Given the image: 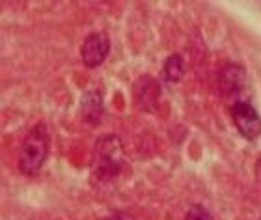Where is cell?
I'll list each match as a JSON object with an SVG mask.
<instances>
[{
  "label": "cell",
  "mask_w": 261,
  "mask_h": 220,
  "mask_svg": "<svg viewBox=\"0 0 261 220\" xmlns=\"http://www.w3.org/2000/svg\"><path fill=\"white\" fill-rule=\"evenodd\" d=\"M185 75V62L179 52L170 54L163 64V78L170 84L181 82V78Z\"/></svg>",
  "instance_id": "8"
},
{
  "label": "cell",
  "mask_w": 261,
  "mask_h": 220,
  "mask_svg": "<svg viewBox=\"0 0 261 220\" xmlns=\"http://www.w3.org/2000/svg\"><path fill=\"white\" fill-rule=\"evenodd\" d=\"M50 149V132L45 123H36L28 131L21 144V153H19V172L22 176L34 177L38 176L39 170L43 168L45 160L49 157Z\"/></svg>",
  "instance_id": "2"
},
{
  "label": "cell",
  "mask_w": 261,
  "mask_h": 220,
  "mask_svg": "<svg viewBox=\"0 0 261 220\" xmlns=\"http://www.w3.org/2000/svg\"><path fill=\"white\" fill-rule=\"evenodd\" d=\"M228 110L241 136L246 140H256L261 136V116L252 103H237L228 106Z\"/></svg>",
  "instance_id": "4"
},
{
  "label": "cell",
  "mask_w": 261,
  "mask_h": 220,
  "mask_svg": "<svg viewBox=\"0 0 261 220\" xmlns=\"http://www.w3.org/2000/svg\"><path fill=\"white\" fill-rule=\"evenodd\" d=\"M110 52V38L107 32H90L82 41L81 47V58L82 64L90 69L99 67L107 60Z\"/></svg>",
  "instance_id": "5"
},
{
  "label": "cell",
  "mask_w": 261,
  "mask_h": 220,
  "mask_svg": "<svg viewBox=\"0 0 261 220\" xmlns=\"http://www.w3.org/2000/svg\"><path fill=\"white\" fill-rule=\"evenodd\" d=\"M133 101L140 112H155L161 101V84L149 75H142L133 84Z\"/></svg>",
  "instance_id": "6"
},
{
  "label": "cell",
  "mask_w": 261,
  "mask_h": 220,
  "mask_svg": "<svg viewBox=\"0 0 261 220\" xmlns=\"http://www.w3.org/2000/svg\"><path fill=\"white\" fill-rule=\"evenodd\" d=\"M218 92L228 106L237 105V103H250L252 86L246 75V69L241 64L228 62L220 67L217 77Z\"/></svg>",
  "instance_id": "3"
},
{
  "label": "cell",
  "mask_w": 261,
  "mask_h": 220,
  "mask_svg": "<svg viewBox=\"0 0 261 220\" xmlns=\"http://www.w3.org/2000/svg\"><path fill=\"white\" fill-rule=\"evenodd\" d=\"M185 220H215V218H213V215L209 213L207 207H203L200 204H194L191 205V209L187 211Z\"/></svg>",
  "instance_id": "9"
},
{
  "label": "cell",
  "mask_w": 261,
  "mask_h": 220,
  "mask_svg": "<svg viewBox=\"0 0 261 220\" xmlns=\"http://www.w3.org/2000/svg\"><path fill=\"white\" fill-rule=\"evenodd\" d=\"M79 114H81V120L90 127L101 125L105 120L103 94L99 90L84 92L81 97V105H79Z\"/></svg>",
  "instance_id": "7"
},
{
  "label": "cell",
  "mask_w": 261,
  "mask_h": 220,
  "mask_svg": "<svg viewBox=\"0 0 261 220\" xmlns=\"http://www.w3.org/2000/svg\"><path fill=\"white\" fill-rule=\"evenodd\" d=\"M127 164L123 144L118 134H103L95 140L90 162V174L95 183H107L118 177Z\"/></svg>",
  "instance_id": "1"
},
{
  "label": "cell",
  "mask_w": 261,
  "mask_h": 220,
  "mask_svg": "<svg viewBox=\"0 0 261 220\" xmlns=\"http://www.w3.org/2000/svg\"><path fill=\"white\" fill-rule=\"evenodd\" d=\"M109 220H136V218L130 215V213H127V211H118V213H114Z\"/></svg>",
  "instance_id": "10"
},
{
  "label": "cell",
  "mask_w": 261,
  "mask_h": 220,
  "mask_svg": "<svg viewBox=\"0 0 261 220\" xmlns=\"http://www.w3.org/2000/svg\"><path fill=\"white\" fill-rule=\"evenodd\" d=\"M256 179H257V183L261 185V153H259V157H257V160H256Z\"/></svg>",
  "instance_id": "11"
}]
</instances>
